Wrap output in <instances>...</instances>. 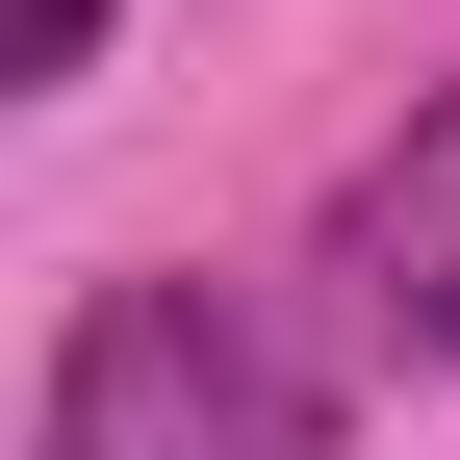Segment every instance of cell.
<instances>
[{"label":"cell","instance_id":"cell-1","mask_svg":"<svg viewBox=\"0 0 460 460\" xmlns=\"http://www.w3.org/2000/svg\"><path fill=\"white\" fill-rule=\"evenodd\" d=\"M26 460H307V358L230 281H77Z\"/></svg>","mask_w":460,"mask_h":460},{"label":"cell","instance_id":"cell-2","mask_svg":"<svg viewBox=\"0 0 460 460\" xmlns=\"http://www.w3.org/2000/svg\"><path fill=\"white\" fill-rule=\"evenodd\" d=\"M332 307H358L384 358H460V77L332 180Z\"/></svg>","mask_w":460,"mask_h":460},{"label":"cell","instance_id":"cell-3","mask_svg":"<svg viewBox=\"0 0 460 460\" xmlns=\"http://www.w3.org/2000/svg\"><path fill=\"white\" fill-rule=\"evenodd\" d=\"M26 77H102V0H26Z\"/></svg>","mask_w":460,"mask_h":460}]
</instances>
